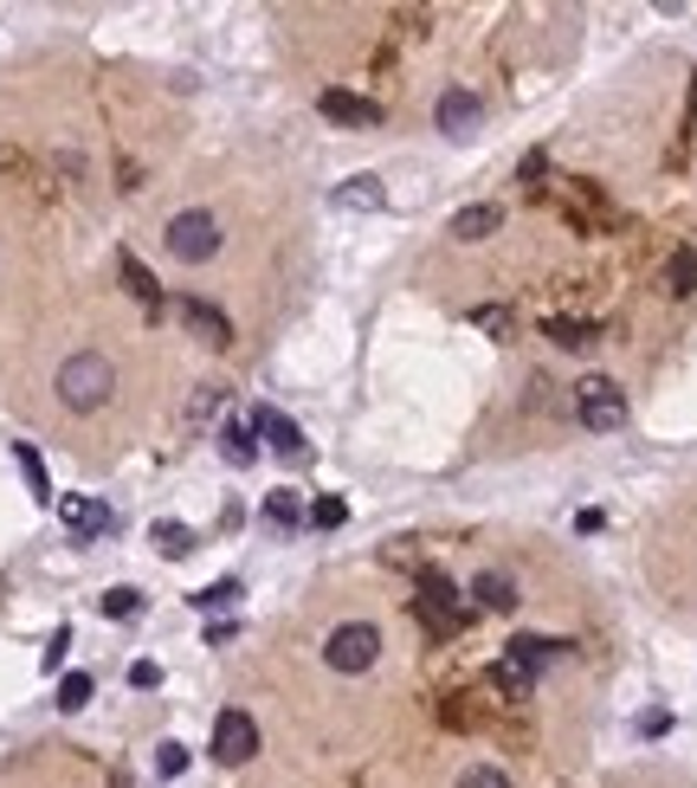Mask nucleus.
Returning a JSON list of instances; mask_svg holds the SVG:
<instances>
[{"label": "nucleus", "mask_w": 697, "mask_h": 788, "mask_svg": "<svg viewBox=\"0 0 697 788\" xmlns=\"http://www.w3.org/2000/svg\"><path fill=\"white\" fill-rule=\"evenodd\" d=\"M413 614H420V627L433 639H445V634H465L472 627V601L452 589V575H440V569H420V595H413Z\"/></svg>", "instance_id": "1"}, {"label": "nucleus", "mask_w": 697, "mask_h": 788, "mask_svg": "<svg viewBox=\"0 0 697 788\" xmlns=\"http://www.w3.org/2000/svg\"><path fill=\"white\" fill-rule=\"evenodd\" d=\"M111 388H116V369L98 356V349H84V356H65V369H59V401L72 413H91V408H104L111 401Z\"/></svg>", "instance_id": "2"}, {"label": "nucleus", "mask_w": 697, "mask_h": 788, "mask_svg": "<svg viewBox=\"0 0 697 788\" xmlns=\"http://www.w3.org/2000/svg\"><path fill=\"white\" fill-rule=\"evenodd\" d=\"M162 246H168L182 265H207L214 253H221V221H214L207 207H187V214H175V221H168Z\"/></svg>", "instance_id": "3"}, {"label": "nucleus", "mask_w": 697, "mask_h": 788, "mask_svg": "<svg viewBox=\"0 0 697 788\" xmlns=\"http://www.w3.org/2000/svg\"><path fill=\"white\" fill-rule=\"evenodd\" d=\"M575 413H582L587 433H614V427H626V395H621V381L587 376L582 388H575Z\"/></svg>", "instance_id": "4"}, {"label": "nucleus", "mask_w": 697, "mask_h": 788, "mask_svg": "<svg viewBox=\"0 0 697 788\" xmlns=\"http://www.w3.org/2000/svg\"><path fill=\"white\" fill-rule=\"evenodd\" d=\"M324 659H330L336 673H368V666L381 659V634H375L368 621H342V627L324 639Z\"/></svg>", "instance_id": "5"}, {"label": "nucleus", "mask_w": 697, "mask_h": 788, "mask_svg": "<svg viewBox=\"0 0 697 788\" xmlns=\"http://www.w3.org/2000/svg\"><path fill=\"white\" fill-rule=\"evenodd\" d=\"M258 756V724L246 712H221L214 717V763L226 769H239V763H253Z\"/></svg>", "instance_id": "6"}, {"label": "nucleus", "mask_w": 697, "mask_h": 788, "mask_svg": "<svg viewBox=\"0 0 697 788\" xmlns=\"http://www.w3.org/2000/svg\"><path fill=\"white\" fill-rule=\"evenodd\" d=\"M317 111L330 116V123H342V130H381V104H375V98H356V91H324Z\"/></svg>", "instance_id": "7"}, {"label": "nucleus", "mask_w": 697, "mask_h": 788, "mask_svg": "<svg viewBox=\"0 0 697 788\" xmlns=\"http://www.w3.org/2000/svg\"><path fill=\"white\" fill-rule=\"evenodd\" d=\"M433 123H440V130H452V136H472L478 123H484V98H478V91H465V84H452L440 104H433Z\"/></svg>", "instance_id": "8"}, {"label": "nucleus", "mask_w": 697, "mask_h": 788, "mask_svg": "<svg viewBox=\"0 0 697 788\" xmlns=\"http://www.w3.org/2000/svg\"><path fill=\"white\" fill-rule=\"evenodd\" d=\"M175 317L187 324V337L214 342V349H226V342H233V324H226V310H221V304H207V298H182V304H175Z\"/></svg>", "instance_id": "9"}, {"label": "nucleus", "mask_w": 697, "mask_h": 788, "mask_svg": "<svg viewBox=\"0 0 697 788\" xmlns=\"http://www.w3.org/2000/svg\"><path fill=\"white\" fill-rule=\"evenodd\" d=\"M246 420H253V433H258V440H265L271 452H285V459H304V433H297V420H291V413H278V408H253Z\"/></svg>", "instance_id": "10"}, {"label": "nucleus", "mask_w": 697, "mask_h": 788, "mask_svg": "<svg viewBox=\"0 0 697 788\" xmlns=\"http://www.w3.org/2000/svg\"><path fill=\"white\" fill-rule=\"evenodd\" d=\"M59 518H65V530H72L78 543H91V536L111 530V504H104V498H65Z\"/></svg>", "instance_id": "11"}, {"label": "nucleus", "mask_w": 697, "mask_h": 788, "mask_svg": "<svg viewBox=\"0 0 697 788\" xmlns=\"http://www.w3.org/2000/svg\"><path fill=\"white\" fill-rule=\"evenodd\" d=\"M568 653V639H550V634H516L511 646H504V659H516L523 673H543L550 659H562Z\"/></svg>", "instance_id": "12"}, {"label": "nucleus", "mask_w": 697, "mask_h": 788, "mask_svg": "<svg viewBox=\"0 0 697 788\" xmlns=\"http://www.w3.org/2000/svg\"><path fill=\"white\" fill-rule=\"evenodd\" d=\"M498 226H504V207H491V201H478V207H459L445 233H452V239H465V246H478V239H491Z\"/></svg>", "instance_id": "13"}, {"label": "nucleus", "mask_w": 697, "mask_h": 788, "mask_svg": "<svg viewBox=\"0 0 697 788\" xmlns=\"http://www.w3.org/2000/svg\"><path fill=\"white\" fill-rule=\"evenodd\" d=\"M336 207H349V214H381V207H388L381 175H349V182L336 188Z\"/></svg>", "instance_id": "14"}, {"label": "nucleus", "mask_w": 697, "mask_h": 788, "mask_svg": "<svg viewBox=\"0 0 697 788\" xmlns=\"http://www.w3.org/2000/svg\"><path fill=\"white\" fill-rule=\"evenodd\" d=\"M221 459H226V465H239V472H246V465L258 459L253 420H239V413H233V420H221Z\"/></svg>", "instance_id": "15"}, {"label": "nucleus", "mask_w": 697, "mask_h": 788, "mask_svg": "<svg viewBox=\"0 0 697 788\" xmlns=\"http://www.w3.org/2000/svg\"><path fill=\"white\" fill-rule=\"evenodd\" d=\"M472 607H491V614H511L516 607V582L511 575H498V569H484L472 582Z\"/></svg>", "instance_id": "16"}, {"label": "nucleus", "mask_w": 697, "mask_h": 788, "mask_svg": "<svg viewBox=\"0 0 697 788\" xmlns=\"http://www.w3.org/2000/svg\"><path fill=\"white\" fill-rule=\"evenodd\" d=\"M440 717L452 724V730H484V724H491V705H484L478 692H452V698L440 705Z\"/></svg>", "instance_id": "17"}, {"label": "nucleus", "mask_w": 697, "mask_h": 788, "mask_svg": "<svg viewBox=\"0 0 697 788\" xmlns=\"http://www.w3.org/2000/svg\"><path fill=\"white\" fill-rule=\"evenodd\" d=\"M116 272H123V291H130V298H143L148 310H162V285H155V272H148L136 253H123V259H116Z\"/></svg>", "instance_id": "18"}, {"label": "nucleus", "mask_w": 697, "mask_h": 788, "mask_svg": "<svg viewBox=\"0 0 697 788\" xmlns=\"http://www.w3.org/2000/svg\"><path fill=\"white\" fill-rule=\"evenodd\" d=\"M148 543H155L168 563H182V556H194V550H201V536H194L187 524H175V518H162V524L148 530Z\"/></svg>", "instance_id": "19"}, {"label": "nucleus", "mask_w": 697, "mask_h": 788, "mask_svg": "<svg viewBox=\"0 0 697 788\" xmlns=\"http://www.w3.org/2000/svg\"><path fill=\"white\" fill-rule=\"evenodd\" d=\"M543 337H550L555 349H587V342H601V324H587V317H550Z\"/></svg>", "instance_id": "20"}, {"label": "nucleus", "mask_w": 697, "mask_h": 788, "mask_svg": "<svg viewBox=\"0 0 697 788\" xmlns=\"http://www.w3.org/2000/svg\"><path fill=\"white\" fill-rule=\"evenodd\" d=\"M13 459H20V479H27V491H33L39 504H52V479H45V459H39V452L27 447V440L13 447Z\"/></svg>", "instance_id": "21"}, {"label": "nucleus", "mask_w": 697, "mask_h": 788, "mask_svg": "<svg viewBox=\"0 0 697 788\" xmlns=\"http://www.w3.org/2000/svg\"><path fill=\"white\" fill-rule=\"evenodd\" d=\"M665 285H672L678 298H691V291H697V246H678V253H672V265H665Z\"/></svg>", "instance_id": "22"}, {"label": "nucleus", "mask_w": 697, "mask_h": 788, "mask_svg": "<svg viewBox=\"0 0 697 788\" xmlns=\"http://www.w3.org/2000/svg\"><path fill=\"white\" fill-rule=\"evenodd\" d=\"M246 595V589H239V582H233V575H221V582H207V589H194V607H207V614H214V607H233V601Z\"/></svg>", "instance_id": "23"}, {"label": "nucleus", "mask_w": 697, "mask_h": 788, "mask_svg": "<svg viewBox=\"0 0 697 788\" xmlns=\"http://www.w3.org/2000/svg\"><path fill=\"white\" fill-rule=\"evenodd\" d=\"M491 685H498V692H511V698H523V692L536 685V673H523L516 659H504V653H498V666H491Z\"/></svg>", "instance_id": "24"}, {"label": "nucleus", "mask_w": 697, "mask_h": 788, "mask_svg": "<svg viewBox=\"0 0 697 788\" xmlns=\"http://www.w3.org/2000/svg\"><path fill=\"white\" fill-rule=\"evenodd\" d=\"M265 524H271V530H297V524H304V511H297L291 491H271V498H265Z\"/></svg>", "instance_id": "25"}, {"label": "nucleus", "mask_w": 697, "mask_h": 788, "mask_svg": "<svg viewBox=\"0 0 697 788\" xmlns=\"http://www.w3.org/2000/svg\"><path fill=\"white\" fill-rule=\"evenodd\" d=\"M91 692H98V685H91V673H65V678H59V712H84V705H91Z\"/></svg>", "instance_id": "26"}, {"label": "nucleus", "mask_w": 697, "mask_h": 788, "mask_svg": "<svg viewBox=\"0 0 697 788\" xmlns=\"http://www.w3.org/2000/svg\"><path fill=\"white\" fill-rule=\"evenodd\" d=\"M472 324H478V330H491V337H498V342H504V337H511V330H516L511 304H478V310H472Z\"/></svg>", "instance_id": "27"}, {"label": "nucleus", "mask_w": 697, "mask_h": 788, "mask_svg": "<svg viewBox=\"0 0 697 788\" xmlns=\"http://www.w3.org/2000/svg\"><path fill=\"white\" fill-rule=\"evenodd\" d=\"M104 614H111V621H136V614H143V589H111V595H104Z\"/></svg>", "instance_id": "28"}, {"label": "nucleus", "mask_w": 697, "mask_h": 788, "mask_svg": "<svg viewBox=\"0 0 697 788\" xmlns=\"http://www.w3.org/2000/svg\"><path fill=\"white\" fill-rule=\"evenodd\" d=\"M342 518H349L342 498H317V504H310V524H317V530H342Z\"/></svg>", "instance_id": "29"}, {"label": "nucleus", "mask_w": 697, "mask_h": 788, "mask_svg": "<svg viewBox=\"0 0 697 788\" xmlns=\"http://www.w3.org/2000/svg\"><path fill=\"white\" fill-rule=\"evenodd\" d=\"M459 788H511V776H504L498 763H478V769H465V776H459Z\"/></svg>", "instance_id": "30"}, {"label": "nucleus", "mask_w": 697, "mask_h": 788, "mask_svg": "<svg viewBox=\"0 0 697 788\" xmlns=\"http://www.w3.org/2000/svg\"><path fill=\"white\" fill-rule=\"evenodd\" d=\"M182 769H187V750H182V744H162V750H155V776H162V782H175Z\"/></svg>", "instance_id": "31"}, {"label": "nucleus", "mask_w": 697, "mask_h": 788, "mask_svg": "<svg viewBox=\"0 0 697 788\" xmlns=\"http://www.w3.org/2000/svg\"><path fill=\"white\" fill-rule=\"evenodd\" d=\"M65 646H72V627H59V634L45 639V659H39V666H45V673H59V666H65Z\"/></svg>", "instance_id": "32"}, {"label": "nucleus", "mask_w": 697, "mask_h": 788, "mask_svg": "<svg viewBox=\"0 0 697 788\" xmlns=\"http://www.w3.org/2000/svg\"><path fill=\"white\" fill-rule=\"evenodd\" d=\"M130 685H136V692H155V685H162V666H155V659H136V666H130Z\"/></svg>", "instance_id": "33"}, {"label": "nucleus", "mask_w": 697, "mask_h": 788, "mask_svg": "<svg viewBox=\"0 0 697 788\" xmlns=\"http://www.w3.org/2000/svg\"><path fill=\"white\" fill-rule=\"evenodd\" d=\"M543 168H550V150H530V155H523V162H516V175H523V182H536Z\"/></svg>", "instance_id": "34"}, {"label": "nucleus", "mask_w": 697, "mask_h": 788, "mask_svg": "<svg viewBox=\"0 0 697 788\" xmlns=\"http://www.w3.org/2000/svg\"><path fill=\"white\" fill-rule=\"evenodd\" d=\"M659 730H672V717H665V712H646V717H639V737H659Z\"/></svg>", "instance_id": "35"}, {"label": "nucleus", "mask_w": 697, "mask_h": 788, "mask_svg": "<svg viewBox=\"0 0 697 788\" xmlns=\"http://www.w3.org/2000/svg\"><path fill=\"white\" fill-rule=\"evenodd\" d=\"M233 634H239V621H214V627H207V646H226Z\"/></svg>", "instance_id": "36"}, {"label": "nucleus", "mask_w": 697, "mask_h": 788, "mask_svg": "<svg viewBox=\"0 0 697 788\" xmlns=\"http://www.w3.org/2000/svg\"><path fill=\"white\" fill-rule=\"evenodd\" d=\"M691 123H697V78H691Z\"/></svg>", "instance_id": "37"}, {"label": "nucleus", "mask_w": 697, "mask_h": 788, "mask_svg": "<svg viewBox=\"0 0 697 788\" xmlns=\"http://www.w3.org/2000/svg\"><path fill=\"white\" fill-rule=\"evenodd\" d=\"M116 788H130V782H116Z\"/></svg>", "instance_id": "38"}]
</instances>
